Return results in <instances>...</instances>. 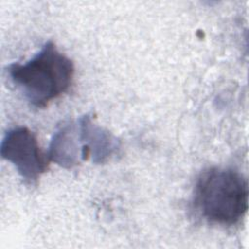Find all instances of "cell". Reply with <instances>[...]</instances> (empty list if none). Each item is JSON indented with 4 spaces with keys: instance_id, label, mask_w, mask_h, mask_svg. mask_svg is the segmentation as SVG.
<instances>
[{
    "instance_id": "obj_1",
    "label": "cell",
    "mask_w": 249,
    "mask_h": 249,
    "mask_svg": "<svg viewBox=\"0 0 249 249\" xmlns=\"http://www.w3.org/2000/svg\"><path fill=\"white\" fill-rule=\"evenodd\" d=\"M7 71L27 101L36 108H44L68 90L75 68L73 61L49 41L30 60L12 63Z\"/></svg>"
},
{
    "instance_id": "obj_2",
    "label": "cell",
    "mask_w": 249,
    "mask_h": 249,
    "mask_svg": "<svg viewBox=\"0 0 249 249\" xmlns=\"http://www.w3.org/2000/svg\"><path fill=\"white\" fill-rule=\"evenodd\" d=\"M248 196V182L241 173L231 168L210 167L196 180L194 203L208 222L232 226L245 216Z\"/></svg>"
},
{
    "instance_id": "obj_3",
    "label": "cell",
    "mask_w": 249,
    "mask_h": 249,
    "mask_svg": "<svg viewBox=\"0 0 249 249\" xmlns=\"http://www.w3.org/2000/svg\"><path fill=\"white\" fill-rule=\"evenodd\" d=\"M1 156L12 162L21 178L34 184L47 170V158L42 154L35 134L25 126L9 129L1 142Z\"/></svg>"
},
{
    "instance_id": "obj_4",
    "label": "cell",
    "mask_w": 249,
    "mask_h": 249,
    "mask_svg": "<svg viewBox=\"0 0 249 249\" xmlns=\"http://www.w3.org/2000/svg\"><path fill=\"white\" fill-rule=\"evenodd\" d=\"M77 124L82 143V160L91 157L95 163H104L119 154L120 141L108 130L94 124L90 116L81 117Z\"/></svg>"
},
{
    "instance_id": "obj_5",
    "label": "cell",
    "mask_w": 249,
    "mask_h": 249,
    "mask_svg": "<svg viewBox=\"0 0 249 249\" xmlns=\"http://www.w3.org/2000/svg\"><path fill=\"white\" fill-rule=\"evenodd\" d=\"M48 159L65 168H71L79 163L82 159V143L78 124L73 121L62 123L53 134Z\"/></svg>"
}]
</instances>
